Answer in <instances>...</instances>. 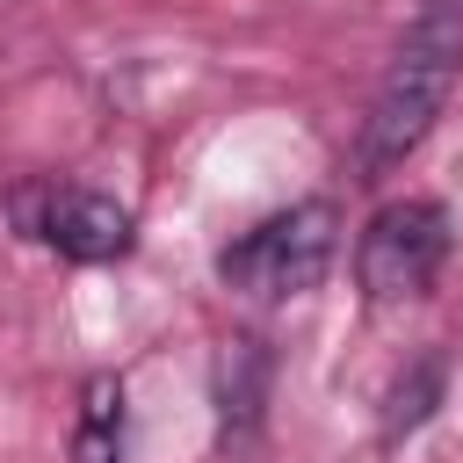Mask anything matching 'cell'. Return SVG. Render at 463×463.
<instances>
[{"label": "cell", "instance_id": "obj_1", "mask_svg": "<svg viewBox=\"0 0 463 463\" xmlns=\"http://www.w3.org/2000/svg\"><path fill=\"white\" fill-rule=\"evenodd\" d=\"M456 80H463V22L420 14L405 29V43L391 51L376 94H369V116H362V137H354V181H383L391 166H405L427 145V130L441 123Z\"/></svg>", "mask_w": 463, "mask_h": 463}, {"label": "cell", "instance_id": "obj_7", "mask_svg": "<svg viewBox=\"0 0 463 463\" xmlns=\"http://www.w3.org/2000/svg\"><path fill=\"white\" fill-rule=\"evenodd\" d=\"M80 463H123V383L94 376L80 405Z\"/></svg>", "mask_w": 463, "mask_h": 463}, {"label": "cell", "instance_id": "obj_8", "mask_svg": "<svg viewBox=\"0 0 463 463\" xmlns=\"http://www.w3.org/2000/svg\"><path fill=\"white\" fill-rule=\"evenodd\" d=\"M420 14H449V22H463V0H420Z\"/></svg>", "mask_w": 463, "mask_h": 463}, {"label": "cell", "instance_id": "obj_6", "mask_svg": "<svg viewBox=\"0 0 463 463\" xmlns=\"http://www.w3.org/2000/svg\"><path fill=\"white\" fill-rule=\"evenodd\" d=\"M441 391H449V354H420L412 369H398V383H391V398H383V441L420 434V427L434 420Z\"/></svg>", "mask_w": 463, "mask_h": 463}, {"label": "cell", "instance_id": "obj_4", "mask_svg": "<svg viewBox=\"0 0 463 463\" xmlns=\"http://www.w3.org/2000/svg\"><path fill=\"white\" fill-rule=\"evenodd\" d=\"M22 224L65 260H123L137 246V217L94 188H36L22 195Z\"/></svg>", "mask_w": 463, "mask_h": 463}, {"label": "cell", "instance_id": "obj_5", "mask_svg": "<svg viewBox=\"0 0 463 463\" xmlns=\"http://www.w3.org/2000/svg\"><path fill=\"white\" fill-rule=\"evenodd\" d=\"M210 391H217L224 441H246L260 427V405H268V347L260 340H224L217 347V369H210Z\"/></svg>", "mask_w": 463, "mask_h": 463}, {"label": "cell", "instance_id": "obj_2", "mask_svg": "<svg viewBox=\"0 0 463 463\" xmlns=\"http://www.w3.org/2000/svg\"><path fill=\"white\" fill-rule=\"evenodd\" d=\"M333 246H340L333 203H289L217 253V282L253 297V304H282V297H304V289L326 282Z\"/></svg>", "mask_w": 463, "mask_h": 463}, {"label": "cell", "instance_id": "obj_3", "mask_svg": "<svg viewBox=\"0 0 463 463\" xmlns=\"http://www.w3.org/2000/svg\"><path fill=\"white\" fill-rule=\"evenodd\" d=\"M449 260V210L427 203V195H405V203H383L354 246V275H362V297L369 304H412L434 289Z\"/></svg>", "mask_w": 463, "mask_h": 463}]
</instances>
